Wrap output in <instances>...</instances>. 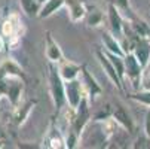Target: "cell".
Here are the masks:
<instances>
[{"instance_id":"1","label":"cell","mask_w":150,"mask_h":149,"mask_svg":"<svg viewBox=\"0 0 150 149\" xmlns=\"http://www.w3.org/2000/svg\"><path fill=\"white\" fill-rule=\"evenodd\" d=\"M48 78H49V94L54 103L57 115L67 106L66 97V81H64L58 72V66L54 63H48Z\"/></svg>"},{"instance_id":"2","label":"cell","mask_w":150,"mask_h":149,"mask_svg":"<svg viewBox=\"0 0 150 149\" xmlns=\"http://www.w3.org/2000/svg\"><path fill=\"white\" fill-rule=\"evenodd\" d=\"M24 31L25 29H24L23 19H21V15L18 12H11L2 24V34L6 39V45L11 48L16 46Z\"/></svg>"},{"instance_id":"3","label":"cell","mask_w":150,"mask_h":149,"mask_svg":"<svg viewBox=\"0 0 150 149\" xmlns=\"http://www.w3.org/2000/svg\"><path fill=\"white\" fill-rule=\"evenodd\" d=\"M25 79L18 78V76H8L0 79V91L3 97L9 100V103L13 106H18L23 101L24 91H25Z\"/></svg>"},{"instance_id":"4","label":"cell","mask_w":150,"mask_h":149,"mask_svg":"<svg viewBox=\"0 0 150 149\" xmlns=\"http://www.w3.org/2000/svg\"><path fill=\"white\" fill-rule=\"evenodd\" d=\"M91 98L88 94H85V97L82 98L80 104L74 109V115H73V119H71V125L69 130H73L77 136L82 137L85 128L88 127V124L91 122L92 119V115H91Z\"/></svg>"},{"instance_id":"5","label":"cell","mask_w":150,"mask_h":149,"mask_svg":"<svg viewBox=\"0 0 150 149\" xmlns=\"http://www.w3.org/2000/svg\"><path fill=\"white\" fill-rule=\"evenodd\" d=\"M95 57H97V60H98L100 67L104 70L105 76L110 79V82L115 85V87H116L120 93H126V91H125V83H123V81L120 79L117 70L115 69L113 63H112V60L109 58V55H107L105 49H104V48H103V49L98 48V49L95 51Z\"/></svg>"},{"instance_id":"6","label":"cell","mask_w":150,"mask_h":149,"mask_svg":"<svg viewBox=\"0 0 150 149\" xmlns=\"http://www.w3.org/2000/svg\"><path fill=\"white\" fill-rule=\"evenodd\" d=\"M144 67L140 64V61L135 58L132 52H128L125 55V73L128 81L131 82L134 91L140 90L143 87V75H144Z\"/></svg>"},{"instance_id":"7","label":"cell","mask_w":150,"mask_h":149,"mask_svg":"<svg viewBox=\"0 0 150 149\" xmlns=\"http://www.w3.org/2000/svg\"><path fill=\"white\" fill-rule=\"evenodd\" d=\"M107 21H109V27L110 31L116 36V37H122L123 36V29H125V23H126V18L122 15L120 9L109 0L107 3Z\"/></svg>"},{"instance_id":"8","label":"cell","mask_w":150,"mask_h":149,"mask_svg":"<svg viewBox=\"0 0 150 149\" xmlns=\"http://www.w3.org/2000/svg\"><path fill=\"white\" fill-rule=\"evenodd\" d=\"M86 91H85L83 82L80 78L73 79V81H67L66 82V97H67V106L76 109L80 104L82 98L85 97Z\"/></svg>"},{"instance_id":"9","label":"cell","mask_w":150,"mask_h":149,"mask_svg":"<svg viewBox=\"0 0 150 149\" xmlns=\"http://www.w3.org/2000/svg\"><path fill=\"white\" fill-rule=\"evenodd\" d=\"M112 111H113V118L120 125V128H123L126 133L132 134L135 130V122H134L132 116L129 115V112L125 109V106L120 104L119 101H116L115 104H112Z\"/></svg>"},{"instance_id":"10","label":"cell","mask_w":150,"mask_h":149,"mask_svg":"<svg viewBox=\"0 0 150 149\" xmlns=\"http://www.w3.org/2000/svg\"><path fill=\"white\" fill-rule=\"evenodd\" d=\"M80 79H82V82H83L85 91H86V94L89 96L91 100H95V98H98L100 96H103V88H101V85L98 83L97 78L89 72V69L86 67V64H83V67H82Z\"/></svg>"},{"instance_id":"11","label":"cell","mask_w":150,"mask_h":149,"mask_svg":"<svg viewBox=\"0 0 150 149\" xmlns=\"http://www.w3.org/2000/svg\"><path fill=\"white\" fill-rule=\"evenodd\" d=\"M37 100H25V101H21L18 106L13 108V113H12V124L19 128L25 124V121L28 119L31 111L36 108Z\"/></svg>"},{"instance_id":"12","label":"cell","mask_w":150,"mask_h":149,"mask_svg":"<svg viewBox=\"0 0 150 149\" xmlns=\"http://www.w3.org/2000/svg\"><path fill=\"white\" fill-rule=\"evenodd\" d=\"M45 57H46L48 63H54V64H58L64 58L59 43L54 39L52 31H49V30L45 31Z\"/></svg>"},{"instance_id":"13","label":"cell","mask_w":150,"mask_h":149,"mask_svg":"<svg viewBox=\"0 0 150 149\" xmlns=\"http://www.w3.org/2000/svg\"><path fill=\"white\" fill-rule=\"evenodd\" d=\"M64 8L69 12V19L73 24L80 23V21L85 19L88 12V3L86 0H66L64 3Z\"/></svg>"},{"instance_id":"14","label":"cell","mask_w":150,"mask_h":149,"mask_svg":"<svg viewBox=\"0 0 150 149\" xmlns=\"http://www.w3.org/2000/svg\"><path fill=\"white\" fill-rule=\"evenodd\" d=\"M43 143H45L43 146L51 148V149H67L66 136H64V133L57 127L55 121L51 122L49 130H48V133H46V137H45Z\"/></svg>"},{"instance_id":"15","label":"cell","mask_w":150,"mask_h":149,"mask_svg":"<svg viewBox=\"0 0 150 149\" xmlns=\"http://www.w3.org/2000/svg\"><path fill=\"white\" fill-rule=\"evenodd\" d=\"M57 66H58V72H59L61 78L66 82L80 78L82 67H83V64H77V63H74V61H71V60H69L66 57H64Z\"/></svg>"},{"instance_id":"16","label":"cell","mask_w":150,"mask_h":149,"mask_svg":"<svg viewBox=\"0 0 150 149\" xmlns=\"http://www.w3.org/2000/svg\"><path fill=\"white\" fill-rule=\"evenodd\" d=\"M8 76H18V78H23V79L27 81L24 69L21 67V64L12 57H8L0 63V79L8 78Z\"/></svg>"},{"instance_id":"17","label":"cell","mask_w":150,"mask_h":149,"mask_svg":"<svg viewBox=\"0 0 150 149\" xmlns=\"http://www.w3.org/2000/svg\"><path fill=\"white\" fill-rule=\"evenodd\" d=\"M101 42H103V46L107 52L110 54H116V55H120V57H125V51L122 48V43H120V39L116 37L112 31H103L101 34Z\"/></svg>"},{"instance_id":"18","label":"cell","mask_w":150,"mask_h":149,"mask_svg":"<svg viewBox=\"0 0 150 149\" xmlns=\"http://www.w3.org/2000/svg\"><path fill=\"white\" fill-rule=\"evenodd\" d=\"M132 54H134L135 58L140 61V64H141L144 69H147L149 63H150V40L140 37V39L135 42V45H134Z\"/></svg>"},{"instance_id":"19","label":"cell","mask_w":150,"mask_h":149,"mask_svg":"<svg viewBox=\"0 0 150 149\" xmlns=\"http://www.w3.org/2000/svg\"><path fill=\"white\" fill-rule=\"evenodd\" d=\"M107 12H104L100 6L97 5H88V12H86V16H85V23H86L88 27L91 29H97V27H101L104 24V18H105Z\"/></svg>"},{"instance_id":"20","label":"cell","mask_w":150,"mask_h":149,"mask_svg":"<svg viewBox=\"0 0 150 149\" xmlns=\"http://www.w3.org/2000/svg\"><path fill=\"white\" fill-rule=\"evenodd\" d=\"M126 21H128V24H129L131 30L138 37H143V39H149L150 37V26L146 23L143 18H140L138 15H135L131 19H126Z\"/></svg>"},{"instance_id":"21","label":"cell","mask_w":150,"mask_h":149,"mask_svg":"<svg viewBox=\"0 0 150 149\" xmlns=\"http://www.w3.org/2000/svg\"><path fill=\"white\" fill-rule=\"evenodd\" d=\"M64 3H66V0H48L42 5V9H40V14H39V18L42 19H46L49 16H52L57 11H59Z\"/></svg>"},{"instance_id":"22","label":"cell","mask_w":150,"mask_h":149,"mask_svg":"<svg viewBox=\"0 0 150 149\" xmlns=\"http://www.w3.org/2000/svg\"><path fill=\"white\" fill-rule=\"evenodd\" d=\"M19 5L23 8L24 14L30 18H39L40 9H42V3L39 0H19Z\"/></svg>"},{"instance_id":"23","label":"cell","mask_w":150,"mask_h":149,"mask_svg":"<svg viewBox=\"0 0 150 149\" xmlns=\"http://www.w3.org/2000/svg\"><path fill=\"white\" fill-rule=\"evenodd\" d=\"M129 100L132 101H137L146 108H150V88H143V90H137L134 93H129V94H125Z\"/></svg>"},{"instance_id":"24","label":"cell","mask_w":150,"mask_h":149,"mask_svg":"<svg viewBox=\"0 0 150 149\" xmlns=\"http://www.w3.org/2000/svg\"><path fill=\"white\" fill-rule=\"evenodd\" d=\"M107 55H109V58L112 60V63H113L115 69L117 70L120 79L125 82V79H126V73H125V57H120V55H116V54H110V52H107Z\"/></svg>"},{"instance_id":"25","label":"cell","mask_w":150,"mask_h":149,"mask_svg":"<svg viewBox=\"0 0 150 149\" xmlns=\"http://www.w3.org/2000/svg\"><path fill=\"white\" fill-rule=\"evenodd\" d=\"M110 2H113L122 14H125V18L126 19H131L132 16H135L137 14H134L132 8H131V3H129V0H110Z\"/></svg>"},{"instance_id":"26","label":"cell","mask_w":150,"mask_h":149,"mask_svg":"<svg viewBox=\"0 0 150 149\" xmlns=\"http://www.w3.org/2000/svg\"><path fill=\"white\" fill-rule=\"evenodd\" d=\"M113 116V111H112V104H107L104 106V109L98 111L94 116H92V121L94 122H101V121H105Z\"/></svg>"},{"instance_id":"27","label":"cell","mask_w":150,"mask_h":149,"mask_svg":"<svg viewBox=\"0 0 150 149\" xmlns=\"http://www.w3.org/2000/svg\"><path fill=\"white\" fill-rule=\"evenodd\" d=\"M134 148H150V137L147 134H143L141 137H138L135 140Z\"/></svg>"},{"instance_id":"28","label":"cell","mask_w":150,"mask_h":149,"mask_svg":"<svg viewBox=\"0 0 150 149\" xmlns=\"http://www.w3.org/2000/svg\"><path fill=\"white\" fill-rule=\"evenodd\" d=\"M144 134L150 137V108H147L146 118H144Z\"/></svg>"},{"instance_id":"29","label":"cell","mask_w":150,"mask_h":149,"mask_svg":"<svg viewBox=\"0 0 150 149\" xmlns=\"http://www.w3.org/2000/svg\"><path fill=\"white\" fill-rule=\"evenodd\" d=\"M5 45H6V39L3 37V34H0V52L3 51V48H5Z\"/></svg>"},{"instance_id":"30","label":"cell","mask_w":150,"mask_h":149,"mask_svg":"<svg viewBox=\"0 0 150 149\" xmlns=\"http://www.w3.org/2000/svg\"><path fill=\"white\" fill-rule=\"evenodd\" d=\"M143 88H150V76L143 81Z\"/></svg>"},{"instance_id":"31","label":"cell","mask_w":150,"mask_h":149,"mask_svg":"<svg viewBox=\"0 0 150 149\" xmlns=\"http://www.w3.org/2000/svg\"><path fill=\"white\" fill-rule=\"evenodd\" d=\"M3 143H5L3 140H0V148H3Z\"/></svg>"},{"instance_id":"32","label":"cell","mask_w":150,"mask_h":149,"mask_svg":"<svg viewBox=\"0 0 150 149\" xmlns=\"http://www.w3.org/2000/svg\"><path fill=\"white\" fill-rule=\"evenodd\" d=\"M39 2H40V3H42V5H43V3H45V2H48V0H39Z\"/></svg>"},{"instance_id":"33","label":"cell","mask_w":150,"mask_h":149,"mask_svg":"<svg viewBox=\"0 0 150 149\" xmlns=\"http://www.w3.org/2000/svg\"><path fill=\"white\" fill-rule=\"evenodd\" d=\"M2 97H3V94H2V91H0V100H2Z\"/></svg>"},{"instance_id":"34","label":"cell","mask_w":150,"mask_h":149,"mask_svg":"<svg viewBox=\"0 0 150 149\" xmlns=\"http://www.w3.org/2000/svg\"><path fill=\"white\" fill-rule=\"evenodd\" d=\"M149 40H150V37H149Z\"/></svg>"}]
</instances>
